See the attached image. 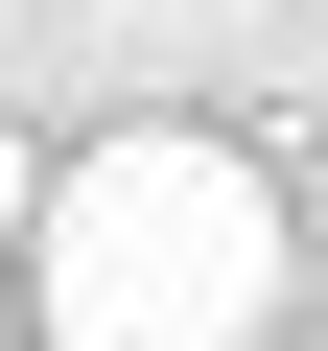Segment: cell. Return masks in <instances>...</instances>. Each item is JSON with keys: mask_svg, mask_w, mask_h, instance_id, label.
<instances>
[{"mask_svg": "<svg viewBox=\"0 0 328 351\" xmlns=\"http://www.w3.org/2000/svg\"><path fill=\"white\" fill-rule=\"evenodd\" d=\"M258 351H281V328H258Z\"/></svg>", "mask_w": 328, "mask_h": 351, "instance_id": "3957f363", "label": "cell"}, {"mask_svg": "<svg viewBox=\"0 0 328 351\" xmlns=\"http://www.w3.org/2000/svg\"><path fill=\"white\" fill-rule=\"evenodd\" d=\"M24 211H47V141H24V117H0V234H24Z\"/></svg>", "mask_w": 328, "mask_h": 351, "instance_id": "7a4b0ae2", "label": "cell"}, {"mask_svg": "<svg viewBox=\"0 0 328 351\" xmlns=\"http://www.w3.org/2000/svg\"><path fill=\"white\" fill-rule=\"evenodd\" d=\"M281 188H258V141L211 117H117L94 164H47V211H24V281H47V351H258L281 328Z\"/></svg>", "mask_w": 328, "mask_h": 351, "instance_id": "6da1fadb", "label": "cell"}]
</instances>
